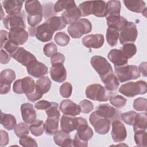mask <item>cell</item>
Wrapping results in <instances>:
<instances>
[{
	"mask_svg": "<svg viewBox=\"0 0 147 147\" xmlns=\"http://www.w3.org/2000/svg\"><path fill=\"white\" fill-rule=\"evenodd\" d=\"M147 91L146 82L138 80L137 82H130L121 86L119 92L127 97H133L137 95L145 94Z\"/></svg>",
	"mask_w": 147,
	"mask_h": 147,
	"instance_id": "obj_1",
	"label": "cell"
},
{
	"mask_svg": "<svg viewBox=\"0 0 147 147\" xmlns=\"http://www.w3.org/2000/svg\"><path fill=\"white\" fill-rule=\"evenodd\" d=\"M92 25L90 21L86 18H81L70 24L67 31L70 36L74 38H80L83 35L91 32Z\"/></svg>",
	"mask_w": 147,
	"mask_h": 147,
	"instance_id": "obj_2",
	"label": "cell"
},
{
	"mask_svg": "<svg viewBox=\"0 0 147 147\" xmlns=\"http://www.w3.org/2000/svg\"><path fill=\"white\" fill-rule=\"evenodd\" d=\"M114 68L116 76L121 83L137 79L140 77V72L136 65L127 64L120 67H114Z\"/></svg>",
	"mask_w": 147,
	"mask_h": 147,
	"instance_id": "obj_3",
	"label": "cell"
},
{
	"mask_svg": "<svg viewBox=\"0 0 147 147\" xmlns=\"http://www.w3.org/2000/svg\"><path fill=\"white\" fill-rule=\"evenodd\" d=\"M111 95V92L99 84H92L86 89V95L87 98L99 102L107 101Z\"/></svg>",
	"mask_w": 147,
	"mask_h": 147,
	"instance_id": "obj_4",
	"label": "cell"
},
{
	"mask_svg": "<svg viewBox=\"0 0 147 147\" xmlns=\"http://www.w3.org/2000/svg\"><path fill=\"white\" fill-rule=\"evenodd\" d=\"M91 66L98 74L101 79L113 73V68L109 61L103 57L94 56L90 60Z\"/></svg>",
	"mask_w": 147,
	"mask_h": 147,
	"instance_id": "obj_5",
	"label": "cell"
},
{
	"mask_svg": "<svg viewBox=\"0 0 147 147\" xmlns=\"http://www.w3.org/2000/svg\"><path fill=\"white\" fill-rule=\"evenodd\" d=\"M89 120L95 131L99 134H106L109 131L111 121L109 119L101 117L95 111H94L90 114Z\"/></svg>",
	"mask_w": 147,
	"mask_h": 147,
	"instance_id": "obj_6",
	"label": "cell"
},
{
	"mask_svg": "<svg viewBox=\"0 0 147 147\" xmlns=\"http://www.w3.org/2000/svg\"><path fill=\"white\" fill-rule=\"evenodd\" d=\"M36 88V83L33 78L26 76L22 79L17 80L13 84V90L18 94L25 95L32 93Z\"/></svg>",
	"mask_w": 147,
	"mask_h": 147,
	"instance_id": "obj_7",
	"label": "cell"
},
{
	"mask_svg": "<svg viewBox=\"0 0 147 147\" xmlns=\"http://www.w3.org/2000/svg\"><path fill=\"white\" fill-rule=\"evenodd\" d=\"M138 36L136 25L132 22H127L126 25L121 30L119 36V42L123 45L127 43H134Z\"/></svg>",
	"mask_w": 147,
	"mask_h": 147,
	"instance_id": "obj_8",
	"label": "cell"
},
{
	"mask_svg": "<svg viewBox=\"0 0 147 147\" xmlns=\"http://www.w3.org/2000/svg\"><path fill=\"white\" fill-rule=\"evenodd\" d=\"M25 13L24 11L20 12L18 14L8 15L3 20L4 26L9 30L16 28H26L25 23Z\"/></svg>",
	"mask_w": 147,
	"mask_h": 147,
	"instance_id": "obj_9",
	"label": "cell"
},
{
	"mask_svg": "<svg viewBox=\"0 0 147 147\" xmlns=\"http://www.w3.org/2000/svg\"><path fill=\"white\" fill-rule=\"evenodd\" d=\"M16 79L15 72L11 69H5L0 74V93L6 94L10 90L11 83Z\"/></svg>",
	"mask_w": 147,
	"mask_h": 147,
	"instance_id": "obj_10",
	"label": "cell"
},
{
	"mask_svg": "<svg viewBox=\"0 0 147 147\" xmlns=\"http://www.w3.org/2000/svg\"><path fill=\"white\" fill-rule=\"evenodd\" d=\"M78 125L76 129L77 133L75 135L82 141L88 142L93 136L94 133L92 129L88 125L86 119L82 117H78Z\"/></svg>",
	"mask_w": 147,
	"mask_h": 147,
	"instance_id": "obj_11",
	"label": "cell"
},
{
	"mask_svg": "<svg viewBox=\"0 0 147 147\" xmlns=\"http://www.w3.org/2000/svg\"><path fill=\"white\" fill-rule=\"evenodd\" d=\"M111 137L115 142H122L125 140L127 132L124 124L118 119H115L112 122Z\"/></svg>",
	"mask_w": 147,
	"mask_h": 147,
	"instance_id": "obj_12",
	"label": "cell"
},
{
	"mask_svg": "<svg viewBox=\"0 0 147 147\" xmlns=\"http://www.w3.org/2000/svg\"><path fill=\"white\" fill-rule=\"evenodd\" d=\"M9 40L17 45H23L28 38V33L22 28H16L9 30Z\"/></svg>",
	"mask_w": 147,
	"mask_h": 147,
	"instance_id": "obj_13",
	"label": "cell"
},
{
	"mask_svg": "<svg viewBox=\"0 0 147 147\" xmlns=\"http://www.w3.org/2000/svg\"><path fill=\"white\" fill-rule=\"evenodd\" d=\"M11 56L17 62L25 67H27L30 63L36 60V57L32 53L22 47H19Z\"/></svg>",
	"mask_w": 147,
	"mask_h": 147,
	"instance_id": "obj_14",
	"label": "cell"
},
{
	"mask_svg": "<svg viewBox=\"0 0 147 147\" xmlns=\"http://www.w3.org/2000/svg\"><path fill=\"white\" fill-rule=\"evenodd\" d=\"M95 112L99 115L107 118L110 121L118 119L120 117L117 110L107 103L99 105L96 108Z\"/></svg>",
	"mask_w": 147,
	"mask_h": 147,
	"instance_id": "obj_15",
	"label": "cell"
},
{
	"mask_svg": "<svg viewBox=\"0 0 147 147\" xmlns=\"http://www.w3.org/2000/svg\"><path fill=\"white\" fill-rule=\"evenodd\" d=\"M82 41L83 45L87 48L98 49L102 47L105 38L103 34H91L84 37Z\"/></svg>",
	"mask_w": 147,
	"mask_h": 147,
	"instance_id": "obj_16",
	"label": "cell"
},
{
	"mask_svg": "<svg viewBox=\"0 0 147 147\" xmlns=\"http://www.w3.org/2000/svg\"><path fill=\"white\" fill-rule=\"evenodd\" d=\"M28 73L36 78L43 77L48 73V67L43 63L37 60L32 61L27 67Z\"/></svg>",
	"mask_w": 147,
	"mask_h": 147,
	"instance_id": "obj_17",
	"label": "cell"
},
{
	"mask_svg": "<svg viewBox=\"0 0 147 147\" xmlns=\"http://www.w3.org/2000/svg\"><path fill=\"white\" fill-rule=\"evenodd\" d=\"M54 32L51 29L48 24L45 22L36 27V37L42 42H47L52 40Z\"/></svg>",
	"mask_w": 147,
	"mask_h": 147,
	"instance_id": "obj_18",
	"label": "cell"
},
{
	"mask_svg": "<svg viewBox=\"0 0 147 147\" xmlns=\"http://www.w3.org/2000/svg\"><path fill=\"white\" fill-rule=\"evenodd\" d=\"M60 110L63 114L71 116L79 115L81 112L80 106L69 99L63 100L61 102Z\"/></svg>",
	"mask_w": 147,
	"mask_h": 147,
	"instance_id": "obj_19",
	"label": "cell"
},
{
	"mask_svg": "<svg viewBox=\"0 0 147 147\" xmlns=\"http://www.w3.org/2000/svg\"><path fill=\"white\" fill-rule=\"evenodd\" d=\"M78 123V118L64 114L60 119V127L63 131L69 133L76 130Z\"/></svg>",
	"mask_w": 147,
	"mask_h": 147,
	"instance_id": "obj_20",
	"label": "cell"
},
{
	"mask_svg": "<svg viewBox=\"0 0 147 147\" xmlns=\"http://www.w3.org/2000/svg\"><path fill=\"white\" fill-rule=\"evenodd\" d=\"M50 75L52 79L58 83L64 82L67 78V71L63 64L52 65Z\"/></svg>",
	"mask_w": 147,
	"mask_h": 147,
	"instance_id": "obj_21",
	"label": "cell"
},
{
	"mask_svg": "<svg viewBox=\"0 0 147 147\" xmlns=\"http://www.w3.org/2000/svg\"><path fill=\"white\" fill-rule=\"evenodd\" d=\"M21 112L23 121L29 124L36 119V112L33 106L30 103H25L21 106Z\"/></svg>",
	"mask_w": 147,
	"mask_h": 147,
	"instance_id": "obj_22",
	"label": "cell"
},
{
	"mask_svg": "<svg viewBox=\"0 0 147 147\" xmlns=\"http://www.w3.org/2000/svg\"><path fill=\"white\" fill-rule=\"evenodd\" d=\"M108 59L113 63L114 67H120L127 64V59L123 55L121 51L117 49H111L107 55Z\"/></svg>",
	"mask_w": 147,
	"mask_h": 147,
	"instance_id": "obj_23",
	"label": "cell"
},
{
	"mask_svg": "<svg viewBox=\"0 0 147 147\" xmlns=\"http://www.w3.org/2000/svg\"><path fill=\"white\" fill-rule=\"evenodd\" d=\"M107 25L109 28L121 31L127 24V20L121 16H113L106 17Z\"/></svg>",
	"mask_w": 147,
	"mask_h": 147,
	"instance_id": "obj_24",
	"label": "cell"
},
{
	"mask_svg": "<svg viewBox=\"0 0 147 147\" xmlns=\"http://www.w3.org/2000/svg\"><path fill=\"white\" fill-rule=\"evenodd\" d=\"M53 140L56 145L62 147H69L72 146V140L70 134L62 130H57L53 136Z\"/></svg>",
	"mask_w": 147,
	"mask_h": 147,
	"instance_id": "obj_25",
	"label": "cell"
},
{
	"mask_svg": "<svg viewBox=\"0 0 147 147\" xmlns=\"http://www.w3.org/2000/svg\"><path fill=\"white\" fill-rule=\"evenodd\" d=\"M24 1L20 0H5L2 6L9 15L16 14L20 13Z\"/></svg>",
	"mask_w": 147,
	"mask_h": 147,
	"instance_id": "obj_26",
	"label": "cell"
},
{
	"mask_svg": "<svg viewBox=\"0 0 147 147\" xmlns=\"http://www.w3.org/2000/svg\"><path fill=\"white\" fill-rule=\"evenodd\" d=\"M123 3L125 6L129 10L136 13H142L146 14V3L141 0H125Z\"/></svg>",
	"mask_w": 147,
	"mask_h": 147,
	"instance_id": "obj_27",
	"label": "cell"
},
{
	"mask_svg": "<svg viewBox=\"0 0 147 147\" xmlns=\"http://www.w3.org/2000/svg\"><path fill=\"white\" fill-rule=\"evenodd\" d=\"M80 17H82L81 13L77 6L65 10L61 14V17L67 25L71 24L77 21Z\"/></svg>",
	"mask_w": 147,
	"mask_h": 147,
	"instance_id": "obj_28",
	"label": "cell"
},
{
	"mask_svg": "<svg viewBox=\"0 0 147 147\" xmlns=\"http://www.w3.org/2000/svg\"><path fill=\"white\" fill-rule=\"evenodd\" d=\"M92 14L98 17H106L107 14L106 3L104 1H92Z\"/></svg>",
	"mask_w": 147,
	"mask_h": 147,
	"instance_id": "obj_29",
	"label": "cell"
},
{
	"mask_svg": "<svg viewBox=\"0 0 147 147\" xmlns=\"http://www.w3.org/2000/svg\"><path fill=\"white\" fill-rule=\"evenodd\" d=\"M59 121L58 117H47L45 122V130L48 135H53L58 130Z\"/></svg>",
	"mask_w": 147,
	"mask_h": 147,
	"instance_id": "obj_30",
	"label": "cell"
},
{
	"mask_svg": "<svg viewBox=\"0 0 147 147\" xmlns=\"http://www.w3.org/2000/svg\"><path fill=\"white\" fill-rule=\"evenodd\" d=\"M105 86V88L110 92L115 91L119 87V83L116 76L113 73L108 75L102 79H101Z\"/></svg>",
	"mask_w": 147,
	"mask_h": 147,
	"instance_id": "obj_31",
	"label": "cell"
},
{
	"mask_svg": "<svg viewBox=\"0 0 147 147\" xmlns=\"http://www.w3.org/2000/svg\"><path fill=\"white\" fill-rule=\"evenodd\" d=\"M25 10L28 15L43 14L42 6L38 1H28L25 4Z\"/></svg>",
	"mask_w": 147,
	"mask_h": 147,
	"instance_id": "obj_32",
	"label": "cell"
},
{
	"mask_svg": "<svg viewBox=\"0 0 147 147\" xmlns=\"http://www.w3.org/2000/svg\"><path fill=\"white\" fill-rule=\"evenodd\" d=\"M46 22L54 32L64 29L67 25L63 18L59 16H53L50 17L47 20Z\"/></svg>",
	"mask_w": 147,
	"mask_h": 147,
	"instance_id": "obj_33",
	"label": "cell"
},
{
	"mask_svg": "<svg viewBox=\"0 0 147 147\" xmlns=\"http://www.w3.org/2000/svg\"><path fill=\"white\" fill-rule=\"evenodd\" d=\"M133 126L134 131L140 130L146 131L147 127V115L146 112L137 114Z\"/></svg>",
	"mask_w": 147,
	"mask_h": 147,
	"instance_id": "obj_34",
	"label": "cell"
},
{
	"mask_svg": "<svg viewBox=\"0 0 147 147\" xmlns=\"http://www.w3.org/2000/svg\"><path fill=\"white\" fill-rule=\"evenodd\" d=\"M1 123L7 130H11L15 128L17 124L14 116L10 114H5L1 111Z\"/></svg>",
	"mask_w": 147,
	"mask_h": 147,
	"instance_id": "obj_35",
	"label": "cell"
},
{
	"mask_svg": "<svg viewBox=\"0 0 147 147\" xmlns=\"http://www.w3.org/2000/svg\"><path fill=\"white\" fill-rule=\"evenodd\" d=\"M106 7L107 10V16H120L121 7L120 1L115 0L109 1L106 3Z\"/></svg>",
	"mask_w": 147,
	"mask_h": 147,
	"instance_id": "obj_36",
	"label": "cell"
},
{
	"mask_svg": "<svg viewBox=\"0 0 147 147\" xmlns=\"http://www.w3.org/2000/svg\"><path fill=\"white\" fill-rule=\"evenodd\" d=\"M76 6L75 2L72 0H59L57 1L53 6L55 13L61 11L63 10H68Z\"/></svg>",
	"mask_w": 147,
	"mask_h": 147,
	"instance_id": "obj_37",
	"label": "cell"
},
{
	"mask_svg": "<svg viewBox=\"0 0 147 147\" xmlns=\"http://www.w3.org/2000/svg\"><path fill=\"white\" fill-rule=\"evenodd\" d=\"M45 130V123L40 119H36L29 126V130L34 136H41Z\"/></svg>",
	"mask_w": 147,
	"mask_h": 147,
	"instance_id": "obj_38",
	"label": "cell"
},
{
	"mask_svg": "<svg viewBox=\"0 0 147 147\" xmlns=\"http://www.w3.org/2000/svg\"><path fill=\"white\" fill-rule=\"evenodd\" d=\"M36 86L44 94L49 91L51 87V81L48 76H43L36 81Z\"/></svg>",
	"mask_w": 147,
	"mask_h": 147,
	"instance_id": "obj_39",
	"label": "cell"
},
{
	"mask_svg": "<svg viewBox=\"0 0 147 147\" xmlns=\"http://www.w3.org/2000/svg\"><path fill=\"white\" fill-rule=\"evenodd\" d=\"M119 36L118 30L108 28L106 32V40L108 44L111 47L115 46L117 44Z\"/></svg>",
	"mask_w": 147,
	"mask_h": 147,
	"instance_id": "obj_40",
	"label": "cell"
},
{
	"mask_svg": "<svg viewBox=\"0 0 147 147\" xmlns=\"http://www.w3.org/2000/svg\"><path fill=\"white\" fill-rule=\"evenodd\" d=\"M121 52L127 59H130L137 53V48L134 43H127L123 45L121 48Z\"/></svg>",
	"mask_w": 147,
	"mask_h": 147,
	"instance_id": "obj_41",
	"label": "cell"
},
{
	"mask_svg": "<svg viewBox=\"0 0 147 147\" xmlns=\"http://www.w3.org/2000/svg\"><path fill=\"white\" fill-rule=\"evenodd\" d=\"M54 40L61 47H65L68 44L70 41V38L67 33L63 32H60L56 33Z\"/></svg>",
	"mask_w": 147,
	"mask_h": 147,
	"instance_id": "obj_42",
	"label": "cell"
},
{
	"mask_svg": "<svg viewBox=\"0 0 147 147\" xmlns=\"http://www.w3.org/2000/svg\"><path fill=\"white\" fill-rule=\"evenodd\" d=\"M134 141L138 146H146V136L145 130H137L134 131Z\"/></svg>",
	"mask_w": 147,
	"mask_h": 147,
	"instance_id": "obj_43",
	"label": "cell"
},
{
	"mask_svg": "<svg viewBox=\"0 0 147 147\" xmlns=\"http://www.w3.org/2000/svg\"><path fill=\"white\" fill-rule=\"evenodd\" d=\"M109 100L113 106L118 109L123 107L126 105L127 102V99L126 98L119 95L111 96L109 98Z\"/></svg>",
	"mask_w": 147,
	"mask_h": 147,
	"instance_id": "obj_44",
	"label": "cell"
},
{
	"mask_svg": "<svg viewBox=\"0 0 147 147\" xmlns=\"http://www.w3.org/2000/svg\"><path fill=\"white\" fill-rule=\"evenodd\" d=\"M14 131L16 135L18 137L20 138L22 136L29 134V126H28L27 123L26 124L23 122H20L16 125L14 129Z\"/></svg>",
	"mask_w": 147,
	"mask_h": 147,
	"instance_id": "obj_45",
	"label": "cell"
},
{
	"mask_svg": "<svg viewBox=\"0 0 147 147\" xmlns=\"http://www.w3.org/2000/svg\"><path fill=\"white\" fill-rule=\"evenodd\" d=\"M78 7L82 17H86L92 14V1L83 2L81 3Z\"/></svg>",
	"mask_w": 147,
	"mask_h": 147,
	"instance_id": "obj_46",
	"label": "cell"
},
{
	"mask_svg": "<svg viewBox=\"0 0 147 147\" xmlns=\"http://www.w3.org/2000/svg\"><path fill=\"white\" fill-rule=\"evenodd\" d=\"M133 108L138 111H146L147 100L144 98H138L133 102Z\"/></svg>",
	"mask_w": 147,
	"mask_h": 147,
	"instance_id": "obj_47",
	"label": "cell"
},
{
	"mask_svg": "<svg viewBox=\"0 0 147 147\" xmlns=\"http://www.w3.org/2000/svg\"><path fill=\"white\" fill-rule=\"evenodd\" d=\"M137 114V113L134 111L126 112L121 114V119L126 124L129 125H133L134 122Z\"/></svg>",
	"mask_w": 147,
	"mask_h": 147,
	"instance_id": "obj_48",
	"label": "cell"
},
{
	"mask_svg": "<svg viewBox=\"0 0 147 147\" xmlns=\"http://www.w3.org/2000/svg\"><path fill=\"white\" fill-rule=\"evenodd\" d=\"M19 143L24 147H37L38 146L36 140L28 135L20 137Z\"/></svg>",
	"mask_w": 147,
	"mask_h": 147,
	"instance_id": "obj_49",
	"label": "cell"
},
{
	"mask_svg": "<svg viewBox=\"0 0 147 147\" xmlns=\"http://www.w3.org/2000/svg\"><path fill=\"white\" fill-rule=\"evenodd\" d=\"M60 94L63 98H69L72 94V86L69 82L63 83L60 87Z\"/></svg>",
	"mask_w": 147,
	"mask_h": 147,
	"instance_id": "obj_50",
	"label": "cell"
},
{
	"mask_svg": "<svg viewBox=\"0 0 147 147\" xmlns=\"http://www.w3.org/2000/svg\"><path fill=\"white\" fill-rule=\"evenodd\" d=\"M57 48L54 42H49L45 44L43 48L44 55L47 57H51L53 54L57 52Z\"/></svg>",
	"mask_w": 147,
	"mask_h": 147,
	"instance_id": "obj_51",
	"label": "cell"
},
{
	"mask_svg": "<svg viewBox=\"0 0 147 147\" xmlns=\"http://www.w3.org/2000/svg\"><path fill=\"white\" fill-rule=\"evenodd\" d=\"M79 105L80 107L81 112H82L83 113H89L94 109V106L92 103L87 99H84L80 101Z\"/></svg>",
	"mask_w": 147,
	"mask_h": 147,
	"instance_id": "obj_52",
	"label": "cell"
},
{
	"mask_svg": "<svg viewBox=\"0 0 147 147\" xmlns=\"http://www.w3.org/2000/svg\"><path fill=\"white\" fill-rule=\"evenodd\" d=\"M42 14H36V15H28L27 21L28 24L31 27H35L37 25L40 23L42 20Z\"/></svg>",
	"mask_w": 147,
	"mask_h": 147,
	"instance_id": "obj_53",
	"label": "cell"
},
{
	"mask_svg": "<svg viewBox=\"0 0 147 147\" xmlns=\"http://www.w3.org/2000/svg\"><path fill=\"white\" fill-rule=\"evenodd\" d=\"M59 105L57 103L52 102V106L45 111L47 117H60V113L59 109Z\"/></svg>",
	"mask_w": 147,
	"mask_h": 147,
	"instance_id": "obj_54",
	"label": "cell"
},
{
	"mask_svg": "<svg viewBox=\"0 0 147 147\" xmlns=\"http://www.w3.org/2000/svg\"><path fill=\"white\" fill-rule=\"evenodd\" d=\"M43 93L36 86L34 90L30 94L26 95L27 98L31 102H35L37 100H39L42 96Z\"/></svg>",
	"mask_w": 147,
	"mask_h": 147,
	"instance_id": "obj_55",
	"label": "cell"
},
{
	"mask_svg": "<svg viewBox=\"0 0 147 147\" xmlns=\"http://www.w3.org/2000/svg\"><path fill=\"white\" fill-rule=\"evenodd\" d=\"M65 61V57L63 54L60 52H56L51 57V63L52 65L56 64H63Z\"/></svg>",
	"mask_w": 147,
	"mask_h": 147,
	"instance_id": "obj_56",
	"label": "cell"
},
{
	"mask_svg": "<svg viewBox=\"0 0 147 147\" xmlns=\"http://www.w3.org/2000/svg\"><path fill=\"white\" fill-rule=\"evenodd\" d=\"M3 48H4L7 51V52L9 53L11 56L18 49L19 47L18 45H16V44L11 42L10 40H8L3 45Z\"/></svg>",
	"mask_w": 147,
	"mask_h": 147,
	"instance_id": "obj_57",
	"label": "cell"
},
{
	"mask_svg": "<svg viewBox=\"0 0 147 147\" xmlns=\"http://www.w3.org/2000/svg\"><path fill=\"white\" fill-rule=\"evenodd\" d=\"M52 105V102H48V100H41L34 105V107L37 110H47L49 109Z\"/></svg>",
	"mask_w": 147,
	"mask_h": 147,
	"instance_id": "obj_58",
	"label": "cell"
},
{
	"mask_svg": "<svg viewBox=\"0 0 147 147\" xmlns=\"http://www.w3.org/2000/svg\"><path fill=\"white\" fill-rule=\"evenodd\" d=\"M10 55L9 53L1 49V63L6 64L9 63L10 60Z\"/></svg>",
	"mask_w": 147,
	"mask_h": 147,
	"instance_id": "obj_59",
	"label": "cell"
},
{
	"mask_svg": "<svg viewBox=\"0 0 147 147\" xmlns=\"http://www.w3.org/2000/svg\"><path fill=\"white\" fill-rule=\"evenodd\" d=\"M72 146L75 147H86L88 146V142L82 141L76 135H75L74 138L72 140Z\"/></svg>",
	"mask_w": 147,
	"mask_h": 147,
	"instance_id": "obj_60",
	"label": "cell"
},
{
	"mask_svg": "<svg viewBox=\"0 0 147 147\" xmlns=\"http://www.w3.org/2000/svg\"><path fill=\"white\" fill-rule=\"evenodd\" d=\"M1 146L6 145L9 142V136L6 131L1 130Z\"/></svg>",
	"mask_w": 147,
	"mask_h": 147,
	"instance_id": "obj_61",
	"label": "cell"
},
{
	"mask_svg": "<svg viewBox=\"0 0 147 147\" xmlns=\"http://www.w3.org/2000/svg\"><path fill=\"white\" fill-rule=\"evenodd\" d=\"M8 33L7 31L4 30H1V48L2 49L3 47V45L9 40Z\"/></svg>",
	"mask_w": 147,
	"mask_h": 147,
	"instance_id": "obj_62",
	"label": "cell"
},
{
	"mask_svg": "<svg viewBox=\"0 0 147 147\" xmlns=\"http://www.w3.org/2000/svg\"><path fill=\"white\" fill-rule=\"evenodd\" d=\"M138 69L140 71L144 76H146V62L141 63L139 65Z\"/></svg>",
	"mask_w": 147,
	"mask_h": 147,
	"instance_id": "obj_63",
	"label": "cell"
}]
</instances>
